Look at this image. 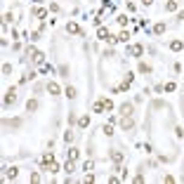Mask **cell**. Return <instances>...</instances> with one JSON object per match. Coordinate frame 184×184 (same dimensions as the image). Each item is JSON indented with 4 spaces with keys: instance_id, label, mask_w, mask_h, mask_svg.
I'll return each instance as SVG.
<instances>
[{
    "instance_id": "6da1fadb",
    "label": "cell",
    "mask_w": 184,
    "mask_h": 184,
    "mask_svg": "<svg viewBox=\"0 0 184 184\" xmlns=\"http://www.w3.org/2000/svg\"><path fill=\"white\" fill-rule=\"evenodd\" d=\"M28 57H31L36 64H42V59H45V55H42L40 50H36V47H31V50H28Z\"/></svg>"
},
{
    "instance_id": "7a4b0ae2",
    "label": "cell",
    "mask_w": 184,
    "mask_h": 184,
    "mask_svg": "<svg viewBox=\"0 0 184 184\" xmlns=\"http://www.w3.org/2000/svg\"><path fill=\"white\" fill-rule=\"evenodd\" d=\"M42 170L55 175V172H59V165H57V161H47V163H42Z\"/></svg>"
},
{
    "instance_id": "3957f363",
    "label": "cell",
    "mask_w": 184,
    "mask_h": 184,
    "mask_svg": "<svg viewBox=\"0 0 184 184\" xmlns=\"http://www.w3.org/2000/svg\"><path fill=\"white\" fill-rule=\"evenodd\" d=\"M132 125H135L132 116H123V118H120V127H123V130H132Z\"/></svg>"
},
{
    "instance_id": "277c9868",
    "label": "cell",
    "mask_w": 184,
    "mask_h": 184,
    "mask_svg": "<svg viewBox=\"0 0 184 184\" xmlns=\"http://www.w3.org/2000/svg\"><path fill=\"white\" fill-rule=\"evenodd\" d=\"M97 38H99V40H109V38H111L109 28H106V26H99V31H97Z\"/></svg>"
},
{
    "instance_id": "5b68a950",
    "label": "cell",
    "mask_w": 184,
    "mask_h": 184,
    "mask_svg": "<svg viewBox=\"0 0 184 184\" xmlns=\"http://www.w3.org/2000/svg\"><path fill=\"white\" fill-rule=\"evenodd\" d=\"M12 101H17V90H14V87H10V90H7V95H5V104H12Z\"/></svg>"
},
{
    "instance_id": "8992f818",
    "label": "cell",
    "mask_w": 184,
    "mask_h": 184,
    "mask_svg": "<svg viewBox=\"0 0 184 184\" xmlns=\"http://www.w3.org/2000/svg\"><path fill=\"white\" fill-rule=\"evenodd\" d=\"M127 52H130V55H135V57H142V55H144V47H142V45H135V47H130Z\"/></svg>"
},
{
    "instance_id": "52a82bcc",
    "label": "cell",
    "mask_w": 184,
    "mask_h": 184,
    "mask_svg": "<svg viewBox=\"0 0 184 184\" xmlns=\"http://www.w3.org/2000/svg\"><path fill=\"white\" fill-rule=\"evenodd\" d=\"M132 111H135L132 104H123V106H120V113H123V116H132Z\"/></svg>"
},
{
    "instance_id": "ba28073f",
    "label": "cell",
    "mask_w": 184,
    "mask_h": 184,
    "mask_svg": "<svg viewBox=\"0 0 184 184\" xmlns=\"http://www.w3.org/2000/svg\"><path fill=\"white\" fill-rule=\"evenodd\" d=\"M66 31H69V33H80V26H78L76 21H69V24H66Z\"/></svg>"
},
{
    "instance_id": "9c48e42d",
    "label": "cell",
    "mask_w": 184,
    "mask_h": 184,
    "mask_svg": "<svg viewBox=\"0 0 184 184\" xmlns=\"http://www.w3.org/2000/svg\"><path fill=\"white\" fill-rule=\"evenodd\" d=\"M99 101H101V106H104V111H111L113 109V101L109 97H104V99H99Z\"/></svg>"
},
{
    "instance_id": "30bf717a",
    "label": "cell",
    "mask_w": 184,
    "mask_h": 184,
    "mask_svg": "<svg viewBox=\"0 0 184 184\" xmlns=\"http://www.w3.org/2000/svg\"><path fill=\"white\" fill-rule=\"evenodd\" d=\"M182 47H184V42H182V40H172V42H170V50H172V52H179Z\"/></svg>"
},
{
    "instance_id": "8fae6325",
    "label": "cell",
    "mask_w": 184,
    "mask_h": 184,
    "mask_svg": "<svg viewBox=\"0 0 184 184\" xmlns=\"http://www.w3.org/2000/svg\"><path fill=\"white\" fill-rule=\"evenodd\" d=\"M47 92H50V95H59L61 90H59V85H57V83H50V85H47Z\"/></svg>"
},
{
    "instance_id": "7c38bea8",
    "label": "cell",
    "mask_w": 184,
    "mask_h": 184,
    "mask_svg": "<svg viewBox=\"0 0 184 184\" xmlns=\"http://www.w3.org/2000/svg\"><path fill=\"white\" fill-rule=\"evenodd\" d=\"M111 161L113 163H120V161H123V154H120V151H111Z\"/></svg>"
},
{
    "instance_id": "4fadbf2b",
    "label": "cell",
    "mask_w": 184,
    "mask_h": 184,
    "mask_svg": "<svg viewBox=\"0 0 184 184\" xmlns=\"http://www.w3.org/2000/svg\"><path fill=\"white\" fill-rule=\"evenodd\" d=\"M17 175H19L17 168H7V179H17Z\"/></svg>"
},
{
    "instance_id": "5bb4252c",
    "label": "cell",
    "mask_w": 184,
    "mask_h": 184,
    "mask_svg": "<svg viewBox=\"0 0 184 184\" xmlns=\"http://www.w3.org/2000/svg\"><path fill=\"white\" fill-rule=\"evenodd\" d=\"M26 109H28V111H36V109H38V101H36V99H28Z\"/></svg>"
},
{
    "instance_id": "9a60e30c",
    "label": "cell",
    "mask_w": 184,
    "mask_h": 184,
    "mask_svg": "<svg viewBox=\"0 0 184 184\" xmlns=\"http://www.w3.org/2000/svg\"><path fill=\"white\" fill-rule=\"evenodd\" d=\"M165 10H168V12H175V10H177V2H175V0L165 2Z\"/></svg>"
},
{
    "instance_id": "2e32d148",
    "label": "cell",
    "mask_w": 184,
    "mask_h": 184,
    "mask_svg": "<svg viewBox=\"0 0 184 184\" xmlns=\"http://www.w3.org/2000/svg\"><path fill=\"white\" fill-rule=\"evenodd\" d=\"M156 36H163V33H165V24H156Z\"/></svg>"
},
{
    "instance_id": "e0dca14e",
    "label": "cell",
    "mask_w": 184,
    "mask_h": 184,
    "mask_svg": "<svg viewBox=\"0 0 184 184\" xmlns=\"http://www.w3.org/2000/svg\"><path fill=\"white\" fill-rule=\"evenodd\" d=\"M78 125H80V127H87V125H90V116H83V118L78 120Z\"/></svg>"
},
{
    "instance_id": "ac0fdd59",
    "label": "cell",
    "mask_w": 184,
    "mask_h": 184,
    "mask_svg": "<svg viewBox=\"0 0 184 184\" xmlns=\"http://www.w3.org/2000/svg\"><path fill=\"white\" fill-rule=\"evenodd\" d=\"M127 38H130V33H127V31H120V36H118V40L127 42Z\"/></svg>"
},
{
    "instance_id": "d6986e66",
    "label": "cell",
    "mask_w": 184,
    "mask_h": 184,
    "mask_svg": "<svg viewBox=\"0 0 184 184\" xmlns=\"http://www.w3.org/2000/svg\"><path fill=\"white\" fill-rule=\"evenodd\" d=\"M139 71L142 73H151V66L149 64H139Z\"/></svg>"
},
{
    "instance_id": "ffe728a7",
    "label": "cell",
    "mask_w": 184,
    "mask_h": 184,
    "mask_svg": "<svg viewBox=\"0 0 184 184\" xmlns=\"http://www.w3.org/2000/svg\"><path fill=\"white\" fill-rule=\"evenodd\" d=\"M66 97H71V99L76 97V87H66Z\"/></svg>"
},
{
    "instance_id": "44dd1931",
    "label": "cell",
    "mask_w": 184,
    "mask_h": 184,
    "mask_svg": "<svg viewBox=\"0 0 184 184\" xmlns=\"http://www.w3.org/2000/svg\"><path fill=\"white\" fill-rule=\"evenodd\" d=\"M104 135H109V137L113 135V127H111V123H109V125H104Z\"/></svg>"
},
{
    "instance_id": "7402d4cb",
    "label": "cell",
    "mask_w": 184,
    "mask_h": 184,
    "mask_svg": "<svg viewBox=\"0 0 184 184\" xmlns=\"http://www.w3.org/2000/svg\"><path fill=\"white\" fill-rule=\"evenodd\" d=\"M69 158H71V161H76V158H78V149H71V151H69Z\"/></svg>"
},
{
    "instance_id": "603a6c76",
    "label": "cell",
    "mask_w": 184,
    "mask_h": 184,
    "mask_svg": "<svg viewBox=\"0 0 184 184\" xmlns=\"http://www.w3.org/2000/svg\"><path fill=\"white\" fill-rule=\"evenodd\" d=\"M92 109H95V113H101V111H104V106H101V101H97V104H95Z\"/></svg>"
},
{
    "instance_id": "cb8c5ba5",
    "label": "cell",
    "mask_w": 184,
    "mask_h": 184,
    "mask_svg": "<svg viewBox=\"0 0 184 184\" xmlns=\"http://www.w3.org/2000/svg\"><path fill=\"white\" fill-rule=\"evenodd\" d=\"M33 14H36L38 19H42V17H45V14H47V12H45V10H40V7H38V10H36V12H33Z\"/></svg>"
},
{
    "instance_id": "d4e9b609",
    "label": "cell",
    "mask_w": 184,
    "mask_h": 184,
    "mask_svg": "<svg viewBox=\"0 0 184 184\" xmlns=\"http://www.w3.org/2000/svg\"><path fill=\"white\" fill-rule=\"evenodd\" d=\"M2 73H5V76H10V73H12V66H10V64H5V66H2Z\"/></svg>"
},
{
    "instance_id": "484cf974",
    "label": "cell",
    "mask_w": 184,
    "mask_h": 184,
    "mask_svg": "<svg viewBox=\"0 0 184 184\" xmlns=\"http://www.w3.org/2000/svg\"><path fill=\"white\" fill-rule=\"evenodd\" d=\"M92 168H95V163H92V161H87V163H85V165H83V170H87V172H90V170H92Z\"/></svg>"
},
{
    "instance_id": "4316f807",
    "label": "cell",
    "mask_w": 184,
    "mask_h": 184,
    "mask_svg": "<svg viewBox=\"0 0 184 184\" xmlns=\"http://www.w3.org/2000/svg\"><path fill=\"white\" fill-rule=\"evenodd\" d=\"M40 71H42V73H50V71H52V66H50V64H42Z\"/></svg>"
},
{
    "instance_id": "83f0119b",
    "label": "cell",
    "mask_w": 184,
    "mask_h": 184,
    "mask_svg": "<svg viewBox=\"0 0 184 184\" xmlns=\"http://www.w3.org/2000/svg\"><path fill=\"white\" fill-rule=\"evenodd\" d=\"M31 182H40V175L38 172H31Z\"/></svg>"
},
{
    "instance_id": "f1b7e54d",
    "label": "cell",
    "mask_w": 184,
    "mask_h": 184,
    "mask_svg": "<svg viewBox=\"0 0 184 184\" xmlns=\"http://www.w3.org/2000/svg\"><path fill=\"white\" fill-rule=\"evenodd\" d=\"M73 170H76V168H73V161L69 158V163H66V172H73Z\"/></svg>"
},
{
    "instance_id": "f546056e",
    "label": "cell",
    "mask_w": 184,
    "mask_h": 184,
    "mask_svg": "<svg viewBox=\"0 0 184 184\" xmlns=\"http://www.w3.org/2000/svg\"><path fill=\"white\" fill-rule=\"evenodd\" d=\"M142 2H144V5H151V2H154V0H142Z\"/></svg>"
}]
</instances>
